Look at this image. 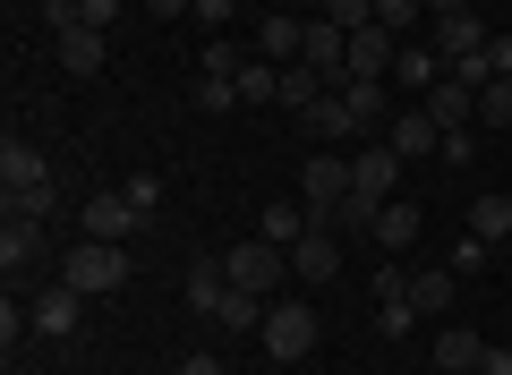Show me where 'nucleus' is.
<instances>
[{"instance_id": "412c9836", "label": "nucleus", "mask_w": 512, "mask_h": 375, "mask_svg": "<svg viewBox=\"0 0 512 375\" xmlns=\"http://www.w3.org/2000/svg\"><path fill=\"white\" fill-rule=\"evenodd\" d=\"M478 358H487V341H478L470 324H444L436 333V367L444 375H478Z\"/></svg>"}, {"instance_id": "ea45409f", "label": "nucleus", "mask_w": 512, "mask_h": 375, "mask_svg": "<svg viewBox=\"0 0 512 375\" xmlns=\"http://www.w3.org/2000/svg\"><path fill=\"white\" fill-rule=\"evenodd\" d=\"M180 375H231V367H222V350H188V358H180Z\"/></svg>"}, {"instance_id": "bb28decb", "label": "nucleus", "mask_w": 512, "mask_h": 375, "mask_svg": "<svg viewBox=\"0 0 512 375\" xmlns=\"http://www.w3.org/2000/svg\"><path fill=\"white\" fill-rule=\"evenodd\" d=\"M444 265H453L461 282H470V273H487V265H504V256H495V239H478V231H470V239H453V248H444Z\"/></svg>"}, {"instance_id": "1a4fd4ad", "label": "nucleus", "mask_w": 512, "mask_h": 375, "mask_svg": "<svg viewBox=\"0 0 512 375\" xmlns=\"http://www.w3.org/2000/svg\"><path fill=\"white\" fill-rule=\"evenodd\" d=\"M137 205H128V188H103V197H86V239H120L128 248V231H137Z\"/></svg>"}, {"instance_id": "7c9ffc66", "label": "nucleus", "mask_w": 512, "mask_h": 375, "mask_svg": "<svg viewBox=\"0 0 512 375\" xmlns=\"http://www.w3.org/2000/svg\"><path fill=\"white\" fill-rule=\"evenodd\" d=\"M427 18V0H376V26H393V35L410 43V26Z\"/></svg>"}, {"instance_id": "c03bdc74", "label": "nucleus", "mask_w": 512, "mask_h": 375, "mask_svg": "<svg viewBox=\"0 0 512 375\" xmlns=\"http://www.w3.org/2000/svg\"><path fill=\"white\" fill-rule=\"evenodd\" d=\"M453 9H470V0H427V18H453Z\"/></svg>"}, {"instance_id": "ddd939ff", "label": "nucleus", "mask_w": 512, "mask_h": 375, "mask_svg": "<svg viewBox=\"0 0 512 375\" xmlns=\"http://www.w3.org/2000/svg\"><path fill=\"white\" fill-rule=\"evenodd\" d=\"M299 43H308V18H299V9H274V18L256 26V52L274 60V69H291V60H299Z\"/></svg>"}, {"instance_id": "4be33fe9", "label": "nucleus", "mask_w": 512, "mask_h": 375, "mask_svg": "<svg viewBox=\"0 0 512 375\" xmlns=\"http://www.w3.org/2000/svg\"><path fill=\"white\" fill-rule=\"evenodd\" d=\"M419 103H427V120H436V128H461V120H478V94H470V86H453V77H444V86H427Z\"/></svg>"}, {"instance_id": "473e14b6", "label": "nucleus", "mask_w": 512, "mask_h": 375, "mask_svg": "<svg viewBox=\"0 0 512 375\" xmlns=\"http://www.w3.org/2000/svg\"><path fill=\"white\" fill-rule=\"evenodd\" d=\"M52 205H60V188H18V197H9V214H26V222H52Z\"/></svg>"}, {"instance_id": "4c0bfd02", "label": "nucleus", "mask_w": 512, "mask_h": 375, "mask_svg": "<svg viewBox=\"0 0 512 375\" xmlns=\"http://www.w3.org/2000/svg\"><path fill=\"white\" fill-rule=\"evenodd\" d=\"M120 9H128V0H77V18L103 26V35H111V18H120Z\"/></svg>"}, {"instance_id": "39448f33", "label": "nucleus", "mask_w": 512, "mask_h": 375, "mask_svg": "<svg viewBox=\"0 0 512 375\" xmlns=\"http://www.w3.org/2000/svg\"><path fill=\"white\" fill-rule=\"evenodd\" d=\"M77 324H86V290L43 282V290H35V333H43V341H69Z\"/></svg>"}, {"instance_id": "2eb2a0df", "label": "nucleus", "mask_w": 512, "mask_h": 375, "mask_svg": "<svg viewBox=\"0 0 512 375\" xmlns=\"http://www.w3.org/2000/svg\"><path fill=\"white\" fill-rule=\"evenodd\" d=\"M52 52H60V69H69V77H103L111 43H103V26H69V35H60Z\"/></svg>"}, {"instance_id": "dca6fc26", "label": "nucleus", "mask_w": 512, "mask_h": 375, "mask_svg": "<svg viewBox=\"0 0 512 375\" xmlns=\"http://www.w3.org/2000/svg\"><path fill=\"white\" fill-rule=\"evenodd\" d=\"M188 307H197V316H214L222 299H231V273H222V256H188Z\"/></svg>"}, {"instance_id": "a18cd8bd", "label": "nucleus", "mask_w": 512, "mask_h": 375, "mask_svg": "<svg viewBox=\"0 0 512 375\" xmlns=\"http://www.w3.org/2000/svg\"><path fill=\"white\" fill-rule=\"evenodd\" d=\"M282 9H316V0H282Z\"/></svg>"}, {"instance_id": "423d86ee", "label": "nucleus", "mask_w": 512, "mask_h": 375, "mask_svg": "<svg viewBox=\"0 0 512 375\" xmlns=\"http://www.w3.org/2000/svg\"><path fill=\"white\" fill-rule=\"evenodd\" d=\"M333 273H342V239H333V222H316L291 248V282H333Z\"/></svg>"}, {"instance_id": "c756f323", "label": "nucleus", "mask_w": 512, "mask_h": 375, "mask_svg": "<svg viewBox=\"0 0 512 375\" xmlns=\"http://www.w3.org/2000/svg\"><path fill=\"white\" fill-rule=\"evenodd\" d=\"M316 18H333L342 35H359V26H376V0H316Z\"/></svg>"}, {"instance_id": "b1692460", "label": "nucleus", "mask_w": 512, "mask_h": 375, "mask_svg": "<svg viewBox=\"0 0 512 375\" xmlns=\"http://www.w3.org/2000/svg\"><path fill=\"white\" fill-rule=\"evenodd\" d=\"M470 231H478V239H495V248H504V239H512V188H487V197L470 205Z\"/></svg>"}, {"instance_id": "cd10ccee", "label": "nucleus", "mask_w": 512, "mask_h": 375, "mask_svg": "<svg viewBox=\"0 0 512 375\" xmlns=\"http://www.w3.org/2000/svg\"><path fill=\"white\" fill-rule=\"evenodd\" d=\"M419 324H427V316H419V307H410V290H402V299H376V333H384V341L419 333Z\"/></svg>"}, {"instance_id": "f257e3e1", "label": "nucleus", "mask_w": 512, "mask_h": 375, "mask_svg": "<svg viewBox=\"0 0 512 375\" xmlns=\"http://www.w3.org/2000/svg\"><path fill=\"white\" fill-rule=\"evenodd\" d=\"M60 282L86 290V299H103V290H128V248H120V239H77V248L60 256Z\"/></svg>"}, {"instance_id": "e433bc0d", "label": "nucleus", "mask_w": 512, "mask_h": 375, "mask_svg": "<svg viewBox=\"0 0 512 375\" xmlns=\"http://www.w3.org/2000/svg\"><path fill=\"white\" fill-rule=\"evenodd\" d=\"M43 26H52V43H60L69 26H86V18H77V0H43Z\"/></svg>"}, {"instance_id": "a19ab883", "label": "nucleus", "mask_w": 512, "mask_h": 375, "mask_svg": "<svg viewBox=\"0 0 512 375\" xmlns=\"http://www.w3.org/2000/svg\"><path fill=\"white\" fill-rule=\"evenodd\" d=\"M487 60H495V77H512V35H487Z\"/></svg>"}, {"instance_id": "7ed1b4c3", "label": "nucleus", "mask_w": 512, "mask_h": 375, "mask_svg": "<svg viewBox=\"0 0 512 375\" xmlns=\"http://www.w3.org/2000/svg\"><path fill=\"white\" fill-rule=\"evenodd\" d=\"M222 273H231V290L274 299V290L291 282V248H274V239H239V248H222Z\"/></svg>"}, {"instance_id": "aec40b11", "label": "nucleus", "mask_w": 512, "mask_h": 375, "mask_svg": "<svg viewBox=\"0 0 512 375\" xmlns=\"http://www.w3.org/2000/svg\"><path fill=\"white\" fill-rule=\"evenodd\" d=\"M325 69H308V60H291V69H282V111H291V120H308L316 103H325Z\"/></svg>"}, {"instance_id": "6ab92c4d", "label": "nucleus", "mask_w": 512, "mask_h": 375, "mask_svg": "<svg viewBox=\"0 0 512 375\" xmlns=\"http://www.w3.org/2000/svg\"><path fill=\"white\" fill-rule=\"evenodd\" d=\"M393 86H410V94L444 86V52H436V43H402V60H393Z\"/></svg>"}, {"instance_id": "a211bd4d", "label": "nucleus", "mask_w": 512, "mask_h": 375, "mask_svg": "<svg viewBox=\"0 0 512 375\" xmlns=\"http://www.w3.org/2000/svg\"><path fill=\"white\" fill-rule=\"evenodd\" d=\"M316 231V214L299 197H282V205H265V222H256V239H274V248H299V239Z\"/></svg>"}, {"instance_id": "5701e85b", "label": "nucleus", "mask_w": 512, "mask_h": 375, "mask_svg": "<svg viewBox=\"0 0 512 375\" xmlns=\"http://www.w3.org/2000/svg\"><path fill=\"white\" fill-rule=\"evenodd\" d=\"M299 128H308V145H342V137H359V120H350V103H342V94H325V103H316Z\"/></svg>"}, {"instance_id": "f03ea898", "label": "nucleus", "mask_w": 512, "mask_h": 375, "mask_svg": "<svg viewBox=\"0 0 512 375\" xmlns=\"http://www.w3.org/2000/svg\"><path fill=\"white\" fill-rule=\"evenodd\" d=\"M299 205H308L316 222H342V205H350V154L316 145V154L299 162Z\"/></svg>"}, {"instance_id": "f704fd0d", "label": "nucleus", "mask_w": 512, "mask_h": 375, "mask_svg": "<svg viewBox=\"0 0 512 375\" xmlns=\"http://www.w3.org/2000/svg\"><path fill=\"white\" fill-rule=\"evenodd\" d=\"M197 60H205V77H239V52H231V43H222V35H214V43H205V52H197Z\"/></svg>"}, {"instance_id": "37998d69", "label": "nucleus", "mask_w": 512, "mask_h": 375, "mask_svg": "<svg viewBox=\"0 0 512 375\" xmlns=\"http://www.w3.org/2000/svg\"><path fill=\"white\" fill-rule=\"evenodd\" d=\"M154 18H188V9H197V0H146Z\"/></svg>"}, {"instance_id": "f3484780", "label": "nucleus", "mask_w": 512, "mask_h": 375, "mask_svg": "<svg viewBox=\"0 0 512 375\" xmlns=\"http://www.w3.org/2000/svg\"><path fill=\"white\" fill-rule=\"evenodd\" d=\"M384 145H393L402 162H419L427 145H444V128L427 120V103H419V111H402V120H384Z\"/></svg>"}, {"instance_id": "20e7f679", "label": "nucleus", "mask_w": 512, "mask_h": 375, "mask_svg": "<svg viewBox=\"0 0 512 375\" xmlns=\"http://www.w3.org/2000/svg\"><path fill=\"white\" fill-rule=\"evenodd\" d=\"M256 341H265V358L299 367V358L316 350V307H308V299H274V307H265V333H256Z\"/></svg>"}, {"instance_id": "79ce46f5", "label": "nucleus", "mask_w": 512, "mask_h": 375, "mask_svg": "<svg viewBox=\"0 0 512 375\" xmlns=\"http://www.w3.org/2000/svg\"><path fill=\"white\" fill-rule=\"evenodd\" d=\"M478 375H512V350H487V358H478Z\"/></svg>"}, {"instance_id": "6e6552de", "label": "nucleus", "mask_w": 512, "mask_h": 375, "mask_svg": "<svg viewBox=\"0 0 512 375\" xmlns=\"http://www.w3.org/2000/svg\"><path fill=\"white\" fill-rule=\"evenodd\" d=\"M18 188H52V162H43V145L9 137L0 145V197H18Z\"/></svg>"}, {"instance_id": "72a5a7b5", "label": "nucleus", "mask_w": 512, "mask_h": 375, "mask_svg": "<svg viewBox=\"0 0 512 375\" xmlns=\"http://www.w3.org/2000/svg\"><path fill=\"white\" fill-rule=\"evenodd\" d=\"M197 111H239V86L231 77H197Z\"/></svg>"}, {"instance_id": "c85d7f7f", "label": "nucleus", "mask_w": 512, "mask_h": 375, "mask_svg": "<svg viewBox=\"0 0 512 375\" xmlns=\"http://www.w3.org/2000/svg\"><path fill=\"white\" fill-rule=\"evenodd\" d=\"M478 120H487V128H512V77H487V86H478Z\"/></svg>"}, {"instance_id": "393cba45", "label": "nucleus", "mask_w": 512, "mask_h": 375, "mask_svg": "<svg viewBox=\"0 0 512 375\" xmlns=\"http://www.w3.org/2000/svg\"><path fill=\"white\" fill-rule=\"evenodd\" d=\"M265 307H274V299H256V290H231V299L214 307V324H222V333H265Z\"/></svg>"}, {"instance_id": "2f4dec72", "label": "nucleus", "mask_w": 512, "mask_h": 375, "mask_svg": "<svg viewBox=\"0 0 512 375\" xmlns=\"http://www.w3.org/2000/svg\"><path fill=\"white\" fill-rule=\"evenodd\" d=\"M120 188H128V205H137V214H163V179H154V171H137V179H120Z\"/></svg>"}, {"instance_id": "49530a36", "label": "nucleus", "mask_w": 512, "mask_h": 375, "mask_svg": "<svg viewBox=\"0 0 512 375\" xmlns=\"http://www.w3.org/2000/svg\"><path fill=\"white\" fill-rule=\"evenodd\" d=\"M495 256H504V265H512V239H504V248H495Z\"/></svg>"}, {"instance_id": "4468645a", "label": "nucleus", "mask_w": 512, "mask_h": 375, "mask_svg": "<svg viewBox=\"0 0 512 375\" xmlns=\"http://www.w3.org/2000/svg\"><path fill=\"white\" fill-rule=\"evenodd\" d=\"M427 43L461 60V52H487V26H478V9H453V18H427Z\"/></svg>"}, {"instance_id": "9b49d317", "label": "nucleus", "mask_w": 512, "mask_h": 375, "mask_svg": "<svg viewBox=\"0 0 512 375\" xmlns=\"http://www.w3.org/2000/svg\"><path fill=\"white\" fill-rule=\"evenodd\" d=\"M419 231H427V214H419L410 197H393L376 222H367V239H376V248H393V256H402V248H419Z\"/></svg>"}, {"instance_id": "0eeeda50", "label": "nucleus", "mask_w": 512, "mask_h": 375, "mask_svg": "<svg viewBox=\"0 0 512 375\" xmlns=\"http://www.w3.org/2000/svg\"><path fill=\"white\" fill-rule=\"evenodd\" d=\"M453 299H461V273L444 265V256H427V265H410V307H419V316H444Z\"/></svg>"}, {"instance_id": "58836bf2", "label": "nucleus", "mask_w": 512, "mask_h": 375, "mask_svg": "<svg viewBox=\"0 0 512 375\" xmlns=\"http://www.w3.org/2000/svg\"><path fill=\"white\" fill-rule=\"evenodd\" d=\"M436 154H444V162H453V171H461V162H470L478 145H470V128H444V145H436Z\"/></svg>"}, {"instance_id": "c9c22d12", "label": "nucleus", "mask_w": 512, "mask_h": 375, "mask_svg": "<svg viewBox=\"0 0 512 375\" xmlns=\"http://www.w3.org/2000/svg\"><path fill=\"white\" fill-rule=\"evenodd\" d=\"M231 9H239V0H197L188 18H197V26H214V35H231Z\"/></svg>"}, {"instance_id": "f8f14e48", "label": "nucleus", "mask_w": 512, "mask_h": 375, "mask_svg": "<svg viewBox=\"0 0 512 375\" xmlns=\"http://www.w3.org/2000/svg\"><path fill=\"white\" fill-rule=\"evenodd\" d=\"M0 265H9V282H18V273H35V265H43V222H26V214L0 222Z\"/></svg>"}, {"instance_id": "9d476101", "label": "nucleus", "mask_w": 512, "mask_h": 375, "mask_svg": "<svg viewBox=\"0 0 512 375\" xmlns=\"http://www.w3.org/2000/svg\"><path fill=\"white\" fill-rule=\"evenodd\" d=\"M393 60H402V35L393 26H359L350 35V77H393Z\"/></svg>"}, {"instance_id": "a878e982", "label": "nucleus", "mask_w": 512, "mask_h": 375, "mask_svg": "<svg viewBox=\"0 0 512 375\" xmlns=\"http://www.w3.org/2000/svg\"><path fill=\"white\" fill-rule=\"evenodd\" d=\"M231 86H239V103H282V69L274 60H239Z\"/></svg>"}]
</instances>
